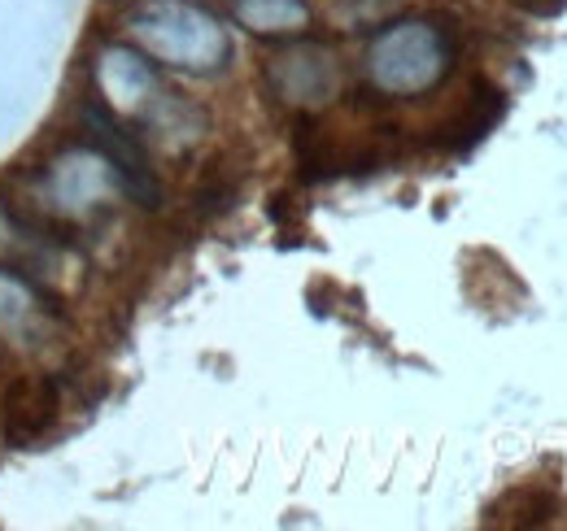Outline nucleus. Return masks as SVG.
<instances>
[{"label": "nucleus", "mask_w": 567, "mask_h": 531, "mask_svg": "<svg viewBox=\"0 0 567 531\" xmlns=\"http://www.w3.org/2000/svg\"><path fill=\"white\" fill-rule=\"evenodd\" d=\"M35 319H40V310H35V292H31V283L18 279V274H4V270H0V327H9V332H27Z\"/></svg>", "instance_id": "8"}, {"label": "nucleus", "mask_w": 567, "mask_h": 531, "mask_svg": "<svg viewBox=\"0 0 567 531\" xmlns=\"http://www.w3.org/2000/svg\"><path fill=\"white\" fill-rule=\"evenodd\" d=\"M148 58L179 70H218L231 53L223 22L188 0H144L127 18Z\"/></svg>", "instance_id": "1"}, {"label": "nucleus", "mask_w": 567, "mask_h": 531, "mask_svg": "<svg viewBox=\"0 0 567 531\" xmlns=\"http://www.w3.org/2000/svg\"><path fill=\"white\" fill-rule=\"evenodd\" d=\"M236 18L258 35H292L310 22V9L306 0H236Z\"/></svg>", "instance_id": "7"}, {"label": "nucleus", "mask_w": 567, "mask_h": 531, "mask_svg": "<svg viewBox=\"0 0 567 531\" xmlns=\"http://www.w3.org/2000/svg\"><path fill=\"white\" fill-rule=\"evenodd\" d=\"M49 188H53L58 209L79 214V209L101 205V197H105L110 188H118V179H114V166L105 162V153H101V148H92V153H87V148H79V153H66V157H58V162H53Z\"/></svg>", "instance_id": "5"}, {"label": "nucleus", "mask_w": 567, "mask_h": 531, "mask_svg": "<svg viewBox=\"0 0 567 531\" xmlns=\"http://www.w3.org/2000/svg\"><path fill=\"white\" fill-rule=\"evenodd\" d=\"M96 83H101L105 101H110L114 110H123V114L144 110L148 96L157 92L148 62L136 58L132 49H105V53H101V66H96Z\"/></svg>", "instance_id": "6"}, {"label": "nucleus", "mask_w": 567, "mask_h": 531, "mask_svg": "<svg viewBox=\"0 0 567 531\" xmlns=\"http://www.w3.org/2000/svg\"><path fill=\"white\" fill-rule=\"evenodd\" d=\"M83 123H87V132H92V144H96V148L105 153V162L114 166L118 188H123L132 200H141V205L153 209V205L162 200V184H157V175H153L144 148L136 144V135L127 132L101 101L83 105Z\"/></svg>", "instance_id": "3"}, {"label": "nucleus", "mask_w": 567, "mask_h": 531, "mask_svg": "<svg viewBox=\"0 0 567 531\" xmlns=\"http://www.w3.org/2000/svg\"><path fill=\"white\" fill-rule=\"evenodd\" d=\"M271 87L276 96L301 110H319L341 92V66L337 53L323 44H297L271 58Z\"/></svg>", "instance_id": "4"}, {"label": "nucleus", "mask_w": 567, "mask_h": 531, "mask_svg": "<svg viewBox=\"0 0 567 531\" xmlns=\"http://www.w3.org/2000/svg\"><path fill=\"white\" fill-rule=\"evenodd\" d=\"M450 70V44L432 22H398L367 49V79L389 96H420Z\"/></svg>", "instance_id": "2"}]
</instances>
